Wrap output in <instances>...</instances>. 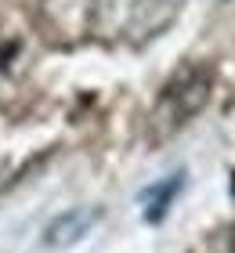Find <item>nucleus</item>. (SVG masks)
<instances>
[{"label":"nucleus","instance_id":"nucleus-1","mask_svg":"<svg viewBox=\"0 0 235 253\" xmlns=\"http://www.w3.org/2000/svg\"><path fill=\"white\" fill-rule=\"evenodd\" d=\"M206 98H210V73L206 69H195V65L181 69V73L170 80V87L163 90L152 120H156V126H167V134H170V130H178L181 123L192 120L195 112L206 105Z\"/></svg>","mask_w":235,"mask_h":253},{"label":"nucleus","instance_id":"nucleus-2","mask_svg":"<svg viewBox=\"0 0 235 253\" xmlns=\"http://www.w3.org/2000/svg\"><path fill=\"white\" fill-rule=\"evenodd\" d=\"M98 210L94 206H76V210H69L62 217H54L51 224H47V232H44V243L47 246H73L80 243L94 224H98Z\"/></svg>","mask_w":235,"mask_h":253},{"label":"nucleus","instance_id":"nucleus-3","mask_svg":"<svg viewBox=\"0 0 235 253\" xmlns=\"http://www.w3.org/2000/svg\"><path fill=\"white\" fill-rule=\"evenodd\" d=\"M178 188H181V174H174L170 181H159V185H152L145 195H141V203H145V221H152V224L163 221V213L170 210Z\"/></svg>","mask_w":235,"mask_h":253},{"label":"nucleus","instance_id":"nucleus-4","mask_svg":"<svg viewBox=\"0 0 235 253\" xmlns=\"http://www.w3.org/2000/svg\"><path fill=\"white\" fill-rule=\"evenodd\" d=\"M232 192H235V177H232Z\"/></svg>","mask_w":235,"mask_h":253}]
</instances>
